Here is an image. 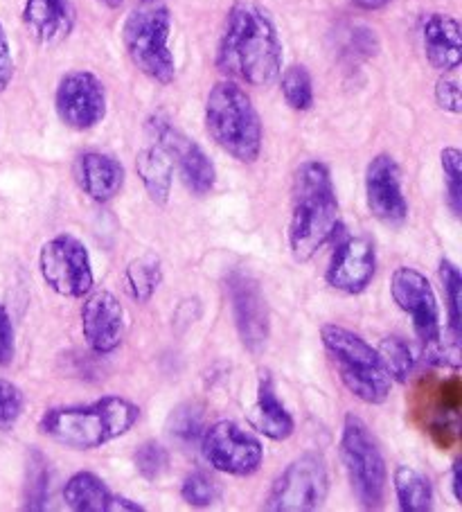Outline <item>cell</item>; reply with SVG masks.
<instances>
[{"mask_svg":"<svg viewBox=\"0 0 462 512\" xmlns=\"http://www.w3.org/2000/svg\"><path fill=\"white\" fill-rule=\"evenodd\" d=\"M280 88L289 109L305 113L314 107V82L305 66H289L280 73Z\"/></svg>","mask_w":462,"mask_h":512,"instance_id":"29","label":"cell"},{"mask_svg":"<svg viewBox=\"0 0 462 512\" xmlns=\"http://www.w3.org/2000/svg\"><path fill=\"white\" fill-rule=\"evenodd\" d=\"M206 129L215 145L237 163L253 165L262 154L264 129L260 113L242 86L221 79L206 97Z\"/></svg>","mask_w":462,"mask_h":512,"instance_id":"4","label":"cell"},{"mask_svg":"<svg viewBox=\"0 0 462 512\" xmlns=\"http://www.w3.org/2000/svg\"><path fill=\"white\" fill-rule=\"evenodd\" d=\"M59 120L73 131H91L106 118V88L91 70H70L55 91Z\"/></svg>","mask_w":462,"mask_h":512,"instance_id":"13","label":"cell"},{"mask_svg":"<svg viewBox=\"0 0 462 512\" xmlns=\"http://www.w3.org/2000/svg\"><path fill=\"white\" fill-rule=\"evenodd\" d=\"M390 296L399 310L411 316L413 332L422 350L435 346L442 337V316L438 296L429 278L413 267H397L390 276Z\"/></svg>","mask_w":462,"mask_h":512,"instance_id":"12","label":"cell"},{"mask_svg":"<svg viewBox=\"0 0 462 512\" xmlns=\"http://www.w3.org/2000/svg\"><path fill=\"white\" fill-rule=\"evenodd\" d=\"M440 280L444 287V298H447V314H449V334L456 341L462 337V276L460 269L451 260L440 262Z\"/></svg>","mask_w":462,"mask_h":512,"instance_id":"30","label":"cell"},{"mask_svg":"<svg viewBox=\"0 0 462 512\" xmlns=\"http://www.w3.org/2000/svg\"><path fill=\"white\" fill-rule=\"evenodd\" d=\"M147 134L163 152L172 158L181 181L192 194H208L217 183V167L210 161V156L203 152V147L185 136L163 113H154L147 118Z\"/></svg>","mask_w":462,"mask_h":512,"instance_id":"10","label":"cell"},{"mask_svg":"<svg viewBox=\"0 0 462 512\" xmlns=\"http://www.w3.org/2000/svg\"><path fill=\"white\" fill-rule=\"evenodd\" d=\"M170 39L172 12L165 0H136L122 23L124 50L142 75L161 86L176 79Z\"/></svg>","mask_w":462,"mask_h":512,"instance_id":"5","label":"cell"},{"mask_svg":"<svg viewBox=\"0 0 462 512\" xmlns=\"http://www.w3.org/2000/svg\"><path fill=\"white\" fill-rule=\"evenodd\" d=\"M124 278H127L131 298L142 305L149 303V300L156 296V291L163 282L161 258L154 253L140 255V258L129 262L127 271H124Z\"/></svg>","mask_w":462,"mask_h":512,"instance_id":"25","label":"cell"},{"mask_svg":"<svg viewBox=\"0 0 462 512\" xmlns=\"http://www.w3.org/2000/svg\"><path fill=\"white\" fill-rule=\"evenodd\" d=\"M64 501L75 512H145L142 503L115 494L95 472H75L64 488Z\"/></svg>","mask_w":462,"mask_h":512,"instance_id":"18","label":"cell"},{"mask_svg":"<svg viewBox=\"0 0 462 512\" xmlns=\"http://www.w3.org/2000/svg\"><path fill=\"white\" fill-rule=\"evenodd\" d=\"M393 490L402 512H429L433 508V488L426 476L408 465H397L393 472Z\"/></svg>","mask_w":462,"mask_h":512,"instance_id":"24","label":"cell"},{"mask_svg":"<svg viewBox=\"0 0 462 512\" xmlns=\"http://www.w3.org/2000/svg\"><path fill=\"white\" fill-rule=\"evenodd\" d=\"M381 364L388 370L393 382L408 384L415 373V355L402 337H384L377 346Z\"/></svg>","mask_w":462,"mask_h":512,"instance_id":"28","label":"cell"},{"mask_svg":"<svg viewBox=\"0 0 462 512\" xmlns=\"http://www.w3.org/2000/svg\"><path fill=\"white\" fill-rule=\"evenodd\" d=\"M435 104H438L444 113L460 116L462 102H460V84L456 77H449L444 73V77L438 79V84H435Z\"/></svg>","mask_w":462,"mask_h":512,"instance_id":"35","label":"cell"},{"mask_svg":"<svg viewBox=\"0 0 462 512\" xmlns=\"http://www.w3.org/2000/svg\"><path fill=\"white\" fill-rule=\"evenodd\" d=\"M201 452L212 470L230 476H253L264 463L262 440L233 420H219L206 427Z\"/></svg>","mask_w":462,"mask_h":512,"instance_id":"11","label":"cell"},{"mask_svg":"<svg viewBox=\"0 0 462 512\" xmlns=\"http://www.w3.org/2000/svg\"><path fill=\"white\" fill-rule=\"evenodd\" d=\"M215 64L233 82L264 88L282 73V41L269 12L251 0L230 7Z\"/></svg>","mask_w":462,"mask_h":512,"instance_id":"1","label":"cell"},{"mask_svg":"<svg viewBox=\"0 0 462 512\" xmlns=\"http://www.w3.org/2000/svg\"><path fill=\"white\" fill-rule=\"evenodd\" d=\"M377 271V253L368 237L350 235L336 244L330 267L325 271V280L332 289L341 294L357 296L370 287Z\"/></svg>","mask_w":462,"mask_h":512,"instance_id":"16","label":"cell"},{"mask_svg":"<svg viewBox=\"0 0 462 512\" xmlns=\"http://www.w3.org/2000/svg\"><path fill=\"white\" fill-rule=\"evenodd\" d=\"M133 463H136V470L145 481H158L167 472V465H170V452L167 447L156 443V440H147L142 443L136 454H133Z\"/></svg>","mask_w":462,"mask_h":512,"instance_id":"33","label":"cell"},{"mask_svg":"<svg viewBox=\"0 0 462 512\" xmlns=\"http://www.w3.org/2000/svg\"><path fill=\"white\" fill-rule=\"evenodd\" d=\"M140 406L120 395L75 406H52L39 420V431L52 443L75 452H91L113 443L136 427Z\"/></svg>","mask_w":462,"mask_h":512,"instance_id":"3","label":"cell"},{"mask_svg":"<svg viewBox=\"0 0 462 512\" xmlns=\"http://www.w3.org/2000/svg\"><path fill=\"white\" fill-rule=\"evenodd\" d=\"M50 506V463L39 449H32L28 461V476H25L23 510L41 512Z\"/></svg>","mask_w":462,"mask_h":512,"instance_id":"26","label":"cell"},{"mask_svg":"<svg viewBox=\"0 0 462 512\" xmlns=\"http://www.w3.org/2000/svg\"><path fill=\"white\" fill-rule=\"evenodd\" d=\"M248 422H251L257 434L269 440H278V443L289 440L296 431V420L287 411V406L280 402V397L275 395V384L269 373H262L260 382H257L255 404Z\"/></svg>","mask_w":462,"mask_h":512,"instance_id":"22","label":"cell"},{"mask_svg":"<svg viewBox=\"0 0 462 512\" xmlns=\"http://www.w3.org/2000/svg\"><path fill=\"white\" fill-rule=\"evenodd\" d=\"M25 395L10 379L0 377V431H10L21 420Z\"/></svg>","mask_w":462,"mask_h":512,"instance_id":"34","label":"cell"},{"mask_svg":"<svg viewBox=\"0 0 462 512\" xmlns=\"http://www.w3.org/2000/svg\"><path fill=\"white\" fill-rule=\"evenodd\" d=\"M75 176L79 188L95 203H109L118 197L124 185V167L109 154L86 152L77 158Z\"/></svg>","mask_w":462,"mask_h":512,"instance_id":"21","label":"cell"},{"mask_svg":"<svg viewBox=\"0 0 462 512\" xmlns=\"http://www.w3.org/2000/svg\"><path fill=\"white\" fill-rule=\"evenodd\" d=\"M82 334L95 355H111L124 339V307L109 289L88 291L82 305Z\"/></svg>","mask_w":462,"mask_h":512,"instance_id":"17","label":"cell"},{"mask_svg":"<svg viewBox=\"0 0 462 512\" xmlns=\"http://www.w3.org/2000/svg\"><path fill=\"white\" fill-rule=\"evenodd\" d=\"M23 25L39 46H59L75 30V7L70 0H25Z\"/></svg>","mask_w":462,"mask_h":512,"instance_id":"19","label":"cell"},{"mask_svg":"<svg viewBox=\"0 0 462 512\" xmlns=\"http://www.w3.org/2000/svg\"><path fill=\"white\" fill-rule=\"evenodd\" d=\"M451 494L456 503H462V461L458 458L451 467Z\"/></svg>","mask_w":462,"mask_h":512,"instance_id":"38","label":"cell"},{"mask_svg":"<svg viewBox=\"0 0 462 512\" xmlns=\"http://www.w3.org/2000/svg\"><path fill=\"white\" fill-rule=\"evenodd\" d=\"M341 228V210L330 167L323 161H305L291 188L289 249L296 262H309Z\"/></svg>","mask_w":462,"mask_h":512,"instance_id":"2","label":"cell"},{"mask_svg":"<svg viewBox=\"0 0 462 512\" xmlns=\"http://www.w3.org/2000/svg\"><path fill=\"white\" fill-rule=\"evenodd\" d=\"M422 48L429 64L440 73H453L462 61V30L449 14H429L422 21Z\"/></svg>","mask_w":462,"mask_h":512,"instance_id":"20","label":"cell"},{"mask_svg":"<svg viewBox=\"0 0 462 512\" xmlns=\"http://www.w3.org/2000/svg\"><path fill=\"white\" fill-rule=\"evenodd\" d=\"M330 494L327 461L316 452L302 454L291 461L273 481L262 503L266 512H314L325 506Z\"/></svg>","mask_w":462,"mask_h":512,"instance_id":"8","label":"cell"},{"mask_svg":"<svg viewBox=\"0 0 462 512\" xmlns=\"http://www.w3.org/2000/svg\"><path fill=\"white\" fill-rule=\"evenodd\" d=\"M321 343L336 366L341 384L359 402L379 406L388 400L393 391V379L381 364L377 348H372L357 332L336 323L323 325Z\"/></svg>","mask_w":462,"mask_h":512,"instance_id":"6","label":"cell"},{"mask_svg":"<svg viewBox=\"0 0 462 512\" xmlns=\"http://www.w3.org/2000/svg\"><path fill=\"white\" fill-rule=\"evenodd\" d=\"M440 165L447 188V203L451 213L460 217L462 213V152L458 147H444L440 154Z\"/></svg>","mask_w":462,"mask_h":512,"instance_id":"31","label":"cell"},{"mask_svg":"<svg viewBox=\"0 0 462 512\" xmlns=\"http://www.w3.org/2000/svg\"><path fill=\"white\" fill-rule=\"evenodd\" d=\"M366 203L370 215L386 226H402L408 219L402 172L390 154H377L366 167Z\"/></svg>","mask_w":462,"mask_h":512,"instance_id":"15","label":"cell"},{"mask_svg":"<svg viewBox=\"0 0 462 512\" xmlns=\"http://www.w3.org/2000/svg\"><path fill=\"white\" fill-rule=\"evenodd\" d=\"M14 79V55L10 39H7V32L0 23V93H5L10 88Z\"/></svg>","mask_w":462,"mask_h":512,"instance_id":"37","label":"cell"},{"mask_svg":"<svg viewBox=\"0 0 462 512\" xmlns=\"http://www.w3.org/2000/svg\"><path fill=\"white\" fill-rule=\"evenodd\" d=\"M350 3H354L357 7H361V10H366V12H377V10H384V7L390 3V0H350Z\"/></svg>","mask_w":462,"mask_h":512,"instance_id":"39","label":"cell"},{"mask_svg":"<svg viewBox=\"0 0 462 512\" xmlns=\"http://www.w3.org/2000/svg\"><path fill=\"white\" fill-rule=\"evenodd\" d=\"M339 456L359 506L363 510L384 506L388 488L386 458L366 422L354 413H348L343 420Z\"/></svg>","mask_w":462,"mask_h":512,"instance_id":"7","label":"cell"},{"mask_svg":"<svg viewBox=\"0 0 462 512\" xmlns=\"http://www.w3.org/2000/svg\"><path fill=\"white\" fill-rule=\"evenodd\" d=\"M39 271L43 282L64 298H84L95 285L91 253L73 233H59L41 246Z\"/></svg>","mask_w":462,"mask_h":512,"instance_id":"9","label":"cell"},{"mask_svg":"<svg viewBox=\"0 0 462 512\" xmlns=\"http://www.w3.org/2000/svg\"><path fill=\"white\" fill-rule=\"evenodd\" d=\"M221 497L219 483L206 472H192L181 483V499L192 508H210Z\"/></svg>","mask_w":462,"mask_h":512,"instance_id":"32","label":"cell"},{"mask_svg":"<svg viewBox=\"0 0 462 512\" xmlns=\"http://www.w3.org/2000/svg\"><path fill=\"white\" fill-rule=\"evenodd\" d=\"M136 172L142 181L147 197L156 206H165L172 197L174 185V163L158 145L142 147L136 156Z\"/></svg>","mask_w":462,"mask_h":512,"instance_id":"23","label":"cell"},{"mask_svg":"<svg viewBox=\"0 0 462 512\" xmlns=\"http://www.w3.org/2000/svg\"><path fill=\"white\" fill-rule=\"evenodd\" d=\"M97 3H102L109 7V10H118V7L124 3V0H97Z\"/></svg>","mask_w":462,"mask_h":512,"instance_id":"40","label":"cell"},{"mask_svg":"<svg viewBox=\"0 0 462 512\" xmlns=\"http://www.w3.org/2000/svg\"><path fill=\"white\" fill-rule=\"evenodd\" d=\"M16 357V334L12 316L7 307L0 303V368H7Z\"/></svg>","mask_w":462,"mask_h":512,"instance_id":"36","label":"cell"},{"mask_svg":"<svg viewBox=\"0 0 462 512\" xmlns=\"http://www.w3.org/2000/svg\"><path fill=\"white\" fill-rule=\"evenodd\" d=\"M226 289L242 346L253 355H260L271 334L269 303H266L260 282L248 271L235 269L226 280Z\"/></svg>","mask_w":462,"mask_h":512,"instance_id":"14","label":"cell"},{"mask_svg":"<svg viewBox=\"0 0 462 512\" xmlns=\"http://www.w3.org/2000/svg\"><path fill=\"white\" fill-rule=\"evenodd\" d=\"M167 434L181 447H194L201 443L203 431H206V416L199 404L185 402L179 404L167 418Z\"/></svg>","mask_w":462,"mask_h":512,"instance_id":"27","label":"cell"}]
</instances>
